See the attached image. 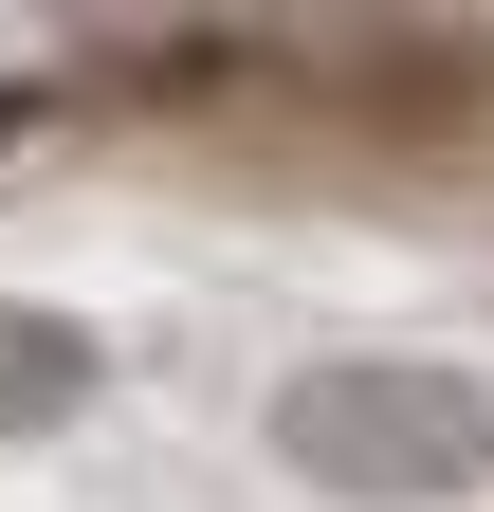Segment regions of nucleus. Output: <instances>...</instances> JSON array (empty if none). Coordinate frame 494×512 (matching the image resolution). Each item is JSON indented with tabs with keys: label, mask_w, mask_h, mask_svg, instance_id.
Wrapping results in <instances>:
<instances>
[{
	"label": "nucleus",
	"mask_w": 494,
	"mask_h": 512,
	"mask_svg": "<svg viewBox=\"0 0 494 512\" xmlns=\"http://www.w3.org/2000/svg\"><path fill=\"white\" fill-rule=\"evenodd\" d=\"M275 458L330 494H476L494 476V403L458 366H293L275 384Z\"/></svg>",
	"instance_id": "f257e3e1"
},
{
	"label": "nucleus",
	"mask_w": 494,
	"mask_h": 512,
	"mask_svg": "<svg viewBox=\"0 0 494 512\" xmlns=\"http://www.w3.org/2000/svg\"><path fill=\"white\" fill-rule=\"evenodd\" d=\"M74 384H92V348L55 311H0V421H74Z\"/></svg>",
	"instance_id": "f03ea898"
}]
</instances>
